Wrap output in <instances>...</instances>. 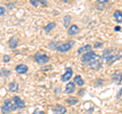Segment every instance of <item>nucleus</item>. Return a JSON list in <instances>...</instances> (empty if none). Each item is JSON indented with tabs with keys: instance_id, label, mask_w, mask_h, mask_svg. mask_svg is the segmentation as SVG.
Segmentation results:
<instances>
[{
	"instance_id": "f257e3e1",
	"label": "nucleus",
	"mask_w": 122,
	"mask_h": 114,
	"mask_svg": "<svg viewBox=\"0 0 122 114\" xmlns=\"http://www.w3.org/2000/svg\"><path fill=\"white\" fill-rule=\"evenodd\" d=\"M89 65L91 68H94V69H100V68L102 67L103 65V58L101 56H99V55H95L93 58H92V60L89 62Z\"/></svg>"
},
{
	"instance_id": "f03ea898",
	"label": "nucleus",
	"mask_w": 122,
	"mask_h": 114,
	"mask_svg": "<svg viewBox=\"0 0 122 114\" xmlns=\"http://www.w3.org/2000/svg\"><path fill=\"white\" fill-rule=\"evenodd\" d=\"M13 100V104H12V111H15L17 109H24L25 107V103L24 100L18 97V96H14L12 98Z\"/></svg>"
},
{
	"instance_id": "7ed1b4c3",
	"label": "nucleus",
	"mask_w": 122,
	"mask_h": 114,
	"mask_svg": "<svg viewBox=\"0 0 122 114\" xmlns=\"http://www.w3.org/2000/svg\"><path fill=\"white\" fill-rule=\"evenodd\" d=\"M73 44H74V42H73V41H68V42H66V43L58 44V46H57L56 50H57V51H59V52H61V53L67 52V51H69L70 49L72 48Z\"/></svg>"
},
{
	"instance_id": "20e7f679",
	"label": "nucleus",
	"mask_w": 122,
	"mask_h": 114,
	"mask_svg": "<svg viewBox=\"0 0 122 114\" xmlns=\"http://www.w3.org/2000/svg\"><path fill=\"white\" fill-rule=\"evenodd\" d=\"M35 60L37 63L39 64H46L49 62V60H50V58L46 55V54H41V53H37V54L35 55Z\"/></svg>"
},
{
	"instance_id": "39448f33",
	"label": "nucleus",
	"mask_w": 122,
	"mask_h": 114,
	"mask_svg": "<svg viewBox=\"0 0 122 114\" xmlns=\"http://www.w3.org/2000/svg\"><path fill=\"white\" fill-rule=\"evenodd\" d=\"M12 101L9 100V99H7V100H5L4 102V105L1 107V112L2 114H8L10 113L11 111H12Z\"/></svg>"
},
{
	"instance_id": "423d86ee",
	"label": "nucleus",
	"mask_w": 122,
	"mask_h": 114,
	"mask_svg": "<svg viewBox=\"0 0 122 114\" xmlns=\"http://www.w3.org/2000/svg\"><path fill=\"white\" fill-rule=\"evenodd\" d=\"M72 74H73V70H72V68L71 67H66L65 73L62 74V77H61V81L62 82H68L72 78Z\"/></svg>"
},
{
	"instance_id": "0eeeda50",
	"label": "nucleus",
	"mask_w": 122,
	"mask_h": 114,
	"mask_svg": "<svg viewBox=\"0 0 122 114\" xmlns=\"http://www.w3.org/2000/svg\"><path fill=\"white\" fill-rule=\"evenodd\" d=\"M96 55V53H95L94 51H89V52H86L85 54H83L82 56H81V62H87L89 63L91 60H92V58Z\"/></svg>"
},
{
	"instance_id": "6e6552de",
	"label": "nucleus",
	"mask_w": 122,
	"mask_h": 114,
	"mask_svg": "<svg viewBox=\"0 0 122 114\" xmlns=\"http://www.w3.org/2000/svg\"><path fill=\"white\" fill-rule=\"evenodd\" d=\"M52 111L54 114H65L66 113V108L62 105H56L53 107Z\"/></svg>"
},
{
	"instance_id": "1a4fd4ad",
	"label": "nucleus",
	"mask_w": 122,
	"mask_h": 114,
	"mask_svg": "<svg viewBox=\"0 0 122 114\" xmlns=\"http://www.w3.org/2000/svg\"><path fill=\"white\" fill-rule=\"evenodd\" d=\"M28 70H29V68H28V66H26L25 64H18V65L15 66V71H16L17 73H20V74L28 73Z\"/></svg>"
},
{
	"instance_id": "9d476101",
	"label": "nucleus",
	"mask_w": 122,
	"mask_h": 114,
	"mask_svg": "<svg viewBox=\"0 0 122 114\" xmlns=\"http://www.w3.org/2000/svg\"><path fill=\"white\" fill-rule=\"evenodd\" d=\"M79 32V28L76 25H72L68 29V35L69 36H74Z\"/></svg>"
},
{
	"instance_id": "9b49d317",
	"label": "nucleus",
	"mask_w": 122,
	"mask_h": 114,
	"mask_svg": "<svg viewBox=\"0 0 122 114\" xmlns=\"http://www.w3.org/2000/svg\"><path fill=\"white\" fill-rule=\"evenodd\" d=\"M89 51H92V45L87 44V45H86V46H82V47H81L78 49L77 54L81 55V54H82V53H86V52H89Z\"/></svg>"
},
{
	"instance_id": "f8f14e48",
	"label": "nucleus",
	"mask_w": 122,
	"mask_h": 114,
	"mask_svg": "<svg viewBox=\"0 0 122 114\" xmlns=\"http://www.w3.org/2000/svg\"><path fill=\"white\" fill-rule=\"evenodd\" d=\"M75 91V85H74V83H68L66 87H65V92L67 94H71V93H73Z\"/></svg>"
},
{
	"instance_id": "ddd939ff",
	"label": "nucleus",
	"mask_w": 122,
	"mask_h": 114,
	"mask_svg": "<svg viewBox=\"0 0 122 114\" xmlns=\"http://www.w3.org/2000/svg\"><path fill=\"white\" fill-rule=\"evenodd\" d=\"M17 45H18V39L15 36H13L9 40V47L12 48V49H15V48L17 47Z\"/></svg>"
},
{
	"instance_id": "4468645a",
	"label": "nucleus",
	"mask_w": 122,
	"mask_h": 114,
	"mask_svg": "<svg viewBox=\"0 0 122 114\" xmlns=\"http://www.w3.org/2000/svg\"><path fill=\"white\" fill-rule=\"evenodd\" d=\"M73 83H75V85L79 86V87H82L83 85H85V82H83V79L81 78V75H75L74 78H73Z\"/></svg>"
},
{
	"instance_id": "2eb2a0df",
	"label": "nucleus",
	"mask_w": 122,
	"mask_h": 114,
	"mask_svg": "<svg viewBox=\"0 0 122 114\" xmlns=\"http://www.w3.org/2000/svg\"><path fill=\"white\" fill-rule=\"evenodd\" d=\"M113 16L115 17V21L117 22H122V12L120 10H115L114 11Z\"/></svg>"
},
{
	"instance_id": "dca6fc26",
	"label": "nucleus",
	"mask_w": 122,
	"mask_h": 114,
	"mask_svg": "<svg viewBox=\"0 0 122 114\" xmlns=\"http://www.w3.org/2000/svg\"><path fill=\"white\" fill-rule=\"evenodd\" d=\"M17 90H18V85H17V83H16V82L10 83V85H9V91H10V92H16Z\"/></svg>"
},
{
	"instance_id": "f3484780",
	"label": "nucleus",
	"mask_w": 122,
	"mask_h": 114,
	"mask_svg": "<svg viewBox=\"0 0 122 114\" xmlns=\"http://www.w3.org/2000/svg\"><path fill=\"white\" fill-rule=\"evenodd\" d=\"M55 26H56V24H55V22H49V24H48L47 26H44V30H45V32L49 33V32H50L52 29H54V28H55Z\"/></svg>"
},
{
	"instance_id": "a211bd4d",
	"label": "nucleus",
	"mask_w": 122,
	"mask_h": 114,
	"mask_svg": "<svg viewBox=\"0 0 122 114\" xmlns=\"http://www.w3.org/2000/svg\"><path fill=\"white\" fill-rule=\"evenodd\" d=\"M66 102L69 105H75V104H77V102H78V100L76 98H74V97H69L66 100Z\"/></svg>"
},
{
	"instance_id": "6ab92c4d",
	"label": "nucleus",
	"mask_w": 122,
	"mask_h": 114,
	"mask_svg": "<svg viewBox=\"0 0 122 114\" xmlns=\"http://www.w3.org/2000/svg\"><path fill=\"white\" fill-rule=\"evenodd\" d=\"M10 74V70L8 69H4V68H2V69H0V77H8Z\"/></svg>"
},
{
	"instance_id": "aec40b11",
	"label": "nucleus",
	"mask_w": 122,
	"mask_h": 114,
	"mask_svg": "<svg viewBox=\"0 0 122 114\" xmlns=\"http://www.w3.org/2000/svg\"><path fill=\"white\" fill-rule=\"evenodd\" d=\"M70 21H71V18L69 16H64V21H63V24H64V26H68L70 24Z\"/></svg>"
},
{
	"instance_id": "412c9836",
	"label": "nucleus",
	"mask_w": 122,
	"mask_h": 114,
	"mask_svg": "<svg viewBox=\"0 0 122 114\" xmlns=\"http://www.w3.org/2000/svg\"><path fill=\"white\" fill-rule=\"evenodd\" d=\"M2 59H3V61L4 62H8V61H10V56L9 55H4Z\"/></svg>"
},
{
	"instance_id": "4be33fe9",
	"label": "nucleus",
	"mask_w": 122,
	"mask_h": 114,
	"mask_svg": "<svg viewBox=\"0 0 122 114\" xmlns=\"http://www.w3.org/2000/svg\"><path fill=\"white\" fill-rule=\"evenodd\" d=\"M98 4H105V3H108L109 0H97Z\"/></svg>"
},
{
	"instance_id": "5701e85b",
	"label": "nucleus",
	"mask_w": 122,
	"mask_h": 114,
	"mask_svg": "<svg viewBox=\"0 0 122 114\" xmlns=\"http://www.w3.org/2000/svg\"><path fill=\"white\" fill-rule=\"evenodd\" d=\"M30 3L32 5H34V6H38V4H39V2L36 1V0H30Z\"/></svg>"
},
{
	"instance_id": "b1692460",
	"label": "nucleus",
	"mask_w": 122,
	"mask_h": 114,
	"mask_svg": "<svg viewBox=\"0 0 122 114\" xmlns=\"http://www.w3.org/2000/svg\"><path fill=\"white\" fill-rule=\"evenodd\" d=\"M5 13V8L2 6H0V16H3Z\"/></svg>"
},
{
	"instance_id": "393cba45",
	"label": "nucleus",
	"mask_w": 122,
	"mask_h": 114,
	"mask_svg": "<svg viewBox=\"0 0 122 114\" xmlns=\"http://www.w3.org/2000/svg\"><path fill=\"white\" fill-rule=\"evenodd\" d=\"M102 45H103V44H102V42H100V43H96V44H95V46H94V47H95V48H98V47H101Z\"/></svg>"
},
{
	"instance_id": "a878e982",
	"label": "nucleus",
	"mask_w": 122,
	"mask_h": 114,
	"mask_svg": "<svg viewBox=\"0 0 122 114\" xmlns=\"http://www.w3.org/2000/svg\"><path fill=\"white\" fill-rule=\"evenodd\" d=\"M33 114H45L43 111H40V110H36L35 112H34Z\"/></svg>"
},
{
	"instance_id": "bb28decb",
	"label": "nucleus",
	"mask_w": 122,
	"mask_h": 114,
	"mask_svg": "<svg viewBox=\"0 0 122 114\" xmlns=\"http://www.w3.org/2000/svg\"><path fill=\"white\" fill-rule=\"evenodd\" d=\"M39 3H41L42 5H46V4H47L46 1H44V0H39Z\"/></svg>"
},
{
	"instance_id": "cd10ccee",
	"label": "nucleus",
	"mask_w": 122,
	"mask_h": 114,
	"mask_svg": "<svg viewBox=\"0 0 122 114\" xmlns=\"http://www.w3.org/2000/svg\"><path fill=\"white\" fill-rule=\"evenodd\" d=\"M120 26H116V28H115V31H120Z\"/></svg>"
}]
</instances>
